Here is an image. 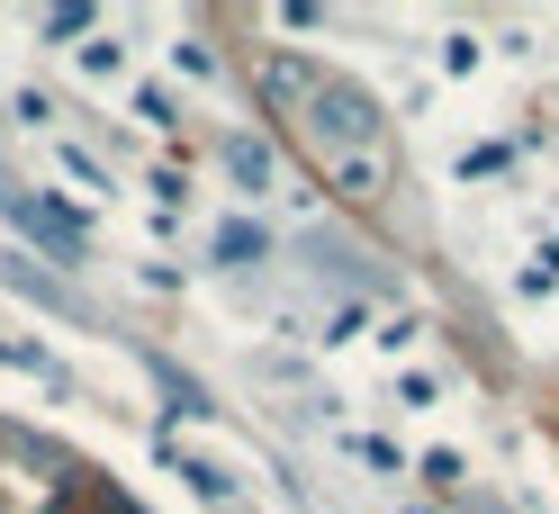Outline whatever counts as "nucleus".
Segmentation results:
<instances>
[{
	"label": "nucleus",
	"instance_id": "2",
	"mask_svg": "<svg viewBox=\"0 0 559 514\" xmlns=\"http://www.w3.org/2000/svg\"><path fill=\"white\" fill-rule=\"evenodd\" d=\"M0 208H10V217H19L27 235H37L46 253H63V262H82V226H73V217H55L46 199H19V190H0Z\"/></svg>",
	"mask_w": 559,
	"mask_h": 514
},
{
	"label": "nucleus",
	"instance_id": "4",
	"mask_svg": "<svg viewBox=\"0 0 559 514\" xmlns=\"http://www.w3.org/2000/svg\"><path fill=\"white\" fill-rule=\"evenodd\" d=\"M262 244H271V235H262L253 217H235V226H217V262H262Z\"/></svg>",
	"mask_w": 559,
	"mask_h": 514
},
{
	"label": "nucleus",
	"instance_id": "3",
	"mask_svg": "<svg viewBox=\"0 0 559 514\" xmlns=\"http://www.w3.org/2000/svg\"><path fill=\"white\" fill-rule=\"evenodd\" d=\"M226 171H235L243 190H271V181H280V163H271L262 135H226Z\"/></svg>",
	"mask_w": 559,
	"mask_h": 514
},
{
	"label": "nucleus",
	"instance_id": "5",
	"mask_svg": "<svg viewBox=\"0 0 559 514\" xmlns=\"http://www.w3.org/2000/svg\"><path fill=\"white\" fill-rule=\"evenodd\" d=\"M135 118H154V127H181V109H171V99L145 82V91H135Z\"/></svg>",
	"mask_w": 559,
	"mask_h": 514
},
{
	"label": "nucleus",
	"instance_id": "1",
	"mask_svg": "<svg viewBox=\"0 0 559 514\" xmlns=\"http://www.w3.org/2000/svg\"><path fill=\"white\" fill-rule=\"evenodd\" d=\"M317 135H325L334 163H389V145H379V99L361 82L317 73Z\"/></svg>",
	"mask_w": 559,
	"mask_h": 514
},
{
	"label": "nucleus",
	"instance_id": "6",
	"mask_svg": "<svg viewBox=\"0 0 559 514\" xmlns=\"http://www.w3.org/2000/svg\"><path fill=\"white\" fill-rule=\"evenodd\" d=\"M406 514H415V505H406Z\"/></svg>",
	"mask_w": 559,
	"mask_h": 514
}]
</instances>
